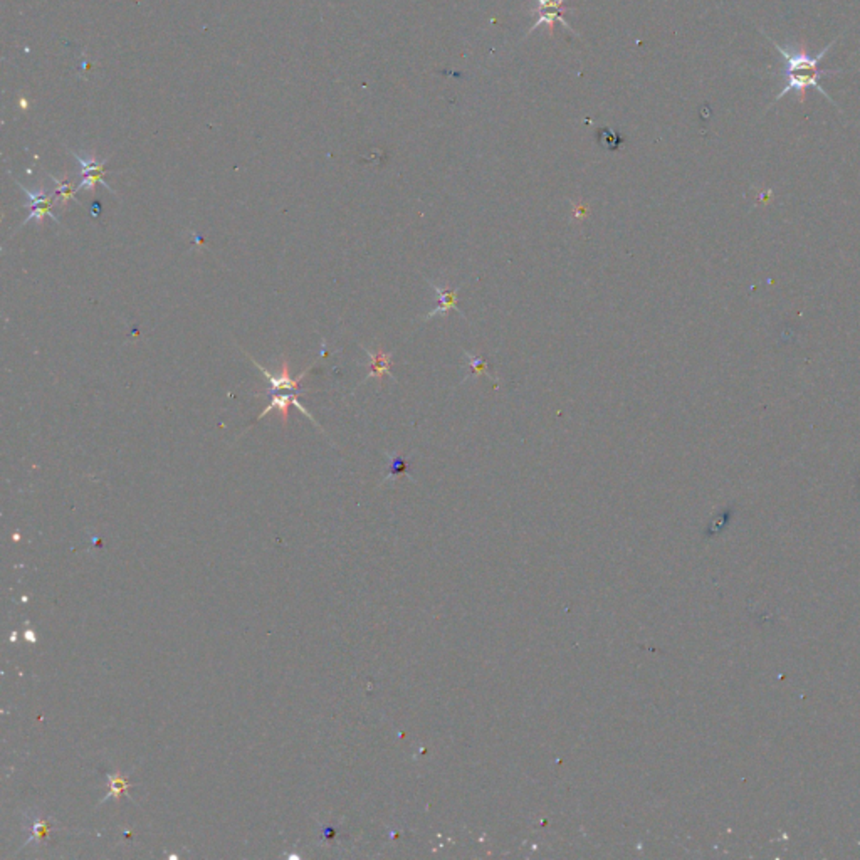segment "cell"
I'll list each match as a JSON object with an SVG mask.
<instances>
[{
  "mask_svg": "<svg viewBox=\"0 0 860 860\" xmlns=\"http://www.w3.org/2000/svg\"><path fill=\"white\" fill-rule=\"evenodd\" d=\"M91 209H93V210H91V216H93V217H98V213H99V204H93V205H91Z\"/></svg>",
  "mask_w": 860,
  "mask_h": 860,
  "instance_id": "cell-14",
  "label": "cell"
},
{
  "mask_svg": "<svg viewBox=\"0 0 860 860\" xmlns=\"http://www.w3.org/2000/svg\"><path fill=\"white\" fill-rule=\"evenodd\" d=\"M585 213H587V207H583V205H580V207H576V212H575V216H576V217H583Z\"/></svg>",
  "mask_w": 860,
  "mask_h": 860,
  "instance_id": "cell-13",
  "label": "cell"
},
{
  "mask_svg": "<svg viewBox=\"0 0 860 860\" xmlns=\"http://www.w3.org/2000/svg\"><path fill=\"white\" fill-rule=\"evenodd\" d=\"M365 351H366V353H368V357H370V360H372V363H370V373L366 375V378L363 381L370 380V378H375V377L378 378V381H381V380H384V375H390V377L393 378L392 372H390V368H392V360H390V355L385 353V351L381 350V348L377 351V353H372V351H370L368 348H365Z\"/></svg>",
  "mask_w": 860,
  "mask_h": 860,
  "instance_id": "cell-7",
  "label": "cell"
},
{
  "mask_svg": "<svg viewBox=\"0 0 860 860\" xmlns=\"http://www.w3.org/2000/svg\"><path fill=\"white\" fill-rule=\"evenodd\" d=\"M536 2H538V9L534 10V12H536L538 19L533 24V28L529 29V34L534 32L538 28H541V25H546L549 30V34H553V25H555L556 21L561 22L567 30H571L568 22L565 21V12H567L565 0H536Z\"/></svg>",
  "mask_w": 860,
  "mask_h": 860,
  "instance_id": "cell-3",
  "label": "cell"
},
{
  "mask_svg": "<svg viewBox=\"0 0 860 860\" xmlns=\"http://www.w3.org/2000/svg\"><path fill=\"white\" fill-rule=\"evenodd\" d=\"M465 355H468L469 361H471V375H487L489 378H492L491 373L487 372V365L483 358L472 357V355H469V353H465Z\"/></svg>",
  "mask_w": 860,
  "mask_h": 860,
  "instance_id": "cell-11",
  "label": "cell"
},
{
  "mask_svg": "<svg viewBox=\"0 0 860 860\" xmlns=\"http://www.w3.org/2000/svg\"><path fill=\"white\" fill-rule=\"evenodd\" d=\"M98 182H101L103 185L106 187V189H109L108 182H105V178H103V174L84 175V178L81 180V183H79L78 189L79 190H94V189H96V183ZM109 190H112V189H109Z\"/></svg>",
  "mask_w": 860,
  "mask_h": 860,
  "instance_id": "cell-10",
  "label": "cell"
},
{
  "mask_svg": "<svg viewBox=\"0 0 860 860\" xmlns=\"http://www.w3.org/2000/svg\"><path fill=\"white\" fill-rule=\"evenodd\" d=\"M291 405H293V407H296L297 410L301 412V414H304L306 417H309V419L313 420V423H315V426H318V423H316V420L313 419V415L309 414L308 410H306L304 405L301 403L300 400H297L296 393H291V395H288V393H276V395L271 397V402L266 405V408H264L262 414L259 415L258 419H255V422L262 420L264 417L269 414V412L279 410V414H281V417H282V422L288 423V420H289V407H291Z\"/></svg>",
  "mask_w": 860,
  "mask_h": 860,
  "instance_id": "cell-5",
  "label": "cell"
},
{
  "mask_svg": "<svg viewBox=\"0 0 860 860\" xmlns=\"http://www.w3.org/2000/svg\"><path fill=\"white\" fill-rule=\"evenodd\" d=\"M762 32L764 34V37H766V39L775 45V49H777L779 54H782L783 59H785V72H783V76H785L786 84H785V87H783V90L777 94V96H775L773 103L770 105V108H773L779 99H783L786 94H790V93H797L798 103L804 105V103L806 101V90H810V87H815L821 96H825L828 101L832 103V105H835V101H833V99L827 94V91L821 87L820 81L824 76L843 74V72H847V71L846 70H821L820 63L825 59L827 52L837 44V41H839L840 36L837 37V39H833L828 45H825L824 51H821L820 54L810 56L804 42H801L798 48H785V45H779L777 41L771 39V37L768 36L763 29H762Z\"/></svg>",
  "mask_w": 860,
  "mask_h": 860,
  "instance_id": "cell-1",
  "label": "cell"
},
{
  "mask_svg": "<svg viewBox=\"0 0 860 860\" xmlns=\"http://www.w3.org/2000/svg\"><path fill=\"white\" fill-rule=\"evenodd\" d=\"M249 358L252 360V363H254V365L258 366L259 370H261L262 375H264V377L267 378V381H269V385H271L269 390H266V392L261 393V395H269V397H273V395H276L277 392H282V390H291V392H293V393H296V395H300V393H303V392H304V390L301 388V380H303L304 375L308 373L309 370L313 368V365L309 366V368H306L304 372L300 375V377L291 378V375H289V363H288V360L282 361L281 373H279V375H271L269 372H267L266 368H264V366L259 365V363L255 361L254 358H252V357H249Z\"/></svg>",
  "mask_w": 860,
  "mask_h": 860,
  "instance_id": "cell-2",
  "label": "cell"
},
{
  "mask_svg": "<svg viewBox=\"0 0 860 860\" xmlns=\"http://www.w3.org/2000/svg\"><path fill=\"white\" fill-rule=\"evenodd\" d=\"M19 187L24 190L25 197L29 198V209H30V213L25 217V220L22 224H28L30 222V220H37V224H42L44 217H49V219H52L54 222L61 224L59 217L54 216V212L51 210L52 204H54L56 200L51 197V195L45 193L44 189L37 190V192H30V190L25 189V187H22L21 183H19Z\"/></svg>",
  "mask_w": 860,
  "mask_h": 860,
  "instance_id": "cell-4",
  "label": "cell"
},
{
  "mask_svg": "<svg viewBox=\"0 0 860 860\" xmlns=\"http://www.w3.org/2000/svg\"><path fill=\"white\" fill-rule=\"evenodd\" d=\"M427 282H429L430 288L434 289V293L437 294V303L439 304L435 306V308L432 309V311L423 319H430V318H434V316L437 315V313H447V311H450V309H456L459 315H461L462 318H464V315H462V311H461V309H459V306H457V291H456V289H449V288L442 289L441 286L435 284V282H432V281H427Z\"/></svg>",
  "mask_w": 860,
  "mask_h": 860,
  "instance_id": "cell-6",
  "label": "cell"
},
{
  "mask_svg": "<svg viewBox=\"0 0 860 860\" xmlns=\"http://www.w3.org/2000/svg\"><path fill=\"white\" fill-rule=\"evenodd\" d=\"M74 156H76V160H78L79 167H81L83 177L90 174H103V170H105V163L103 162L98 163V162H94V160H84L78 155V153H74Z\"/></svg>",
  "mask_w": 860,
  "mask_h": 860,
  "instance_id": "cell-9",
  "label": "cell"
},
{
  "mask_svg": "<svg viewBox=\"0 0 860 860\" xmlns=\"http://www.w3.org/2000/svg\"><path fill=\"white\" fill-rule=\"evenodd\" d=\"M407 469L408 468H407V461H405V459L399 457V456H393L392 457V469H390L388 476H392V477L393 476H399V474L407 472Z\"/></svg>",
  "mask_w": 860,
  "mask_h": 860,
  "instance_id": "cell-12",
  "label": "cell"
},
{
  "mask_svg": "<svg viewBox=\"0 0 860 860\" xmlns=\"http://www.w3.org/2000/svg\"><path fill=\"white\" fill-rule=\"evenodd\" d=\"M52 180H54V183L57 185V190H56V197H54V200H56V202H59L61 207L64 209V207H66V205H67V202H70V200H76V197H74L76 189H74V187H72V183H71V182H67V180H57V178H54V177H52Z\"/></svg>",
  "mask_w": 860,
  "mask_h": 860,
  "instance_id": "cell-8",
  "label": "cell"
}]
</instances>
